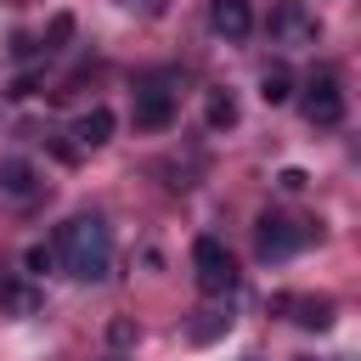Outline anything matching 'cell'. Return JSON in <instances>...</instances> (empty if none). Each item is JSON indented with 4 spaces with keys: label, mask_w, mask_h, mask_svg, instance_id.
<instances>
[{
    "label": "cell",
    "mask_w": 361,
    "mask_h": 361,
    "mask_svg": "<svg viewBox=\"0 0 361 361\" xmlns=\"http://www.w3.org/2000/svg\"><path fill=\"white\" fill-rule=\"evenodd\" d=\"M56 254H62V265L79 282H102L107 265H113V231H107V220L102 214H73L56 231Z\"/></svg>",
    "instance_id": "1"
},
{
    "label": "cell",
    "mask_w": 361,
    "mask_h": 361,
    "mask_svg": "<svg viewBox=\"0 0 361 361\" xmlns=\"http://www.w3.org/2000/svg\"><path fill=\"white\" fill-rule=\"evenodd\" d=\"M192 265H197V288H203L209 299H226V293L237 288V259L226 254L220 237H197V243H192Z\"/></svg>",
    "instance_id": "2"
},
{
    "label": "cell",
    "mask_w": 361,
    "mask_h": 361,
    "mask_svg": "<svg viewBox=\"0 0 361 361\" xmlns=\"http://www.w3.org/2000/svg\"><path fill=\"white\" fill-rule=\"evenodd\" d=\"M305 243H310V226H299V220H288V214H259V226H254L259 259H288V254L305 248Z\"/></svg>",
    "instance_id": "3"
},
{
    "label": "cell",
    "mask_w": 361,
    "mask_h": 361,
    "mask_svg": "<svg viewBox=\"0 0 361 361\" xmlns=\"http://www.w3.org/2000/svg\"><path fill=\"white\" fill-rule=\"evenodd\" d=\"M175 124V90L169 79H147L135 90V130H169Z\"/></svg>",
    "instance_id": "4"
},
{
    "label": "cell",
    "mask_w": 361,
    "mask_h": 361,
    "mask_svg": "<svg viewBox=\"0 0 361 361\" xmlns=\"http://www.w3.org/2000/svg\"><path fill=\"white\" fill-rule=\"evenodd\" d=\"M305 118H310V124H322V130L344 118V90H338V79H333V73H316V79L305 85Z\"/></svg>",
    "instance_id": "5"
},
{
    "label": "cell",
    "mask_w": 361,
    "mask_h": 361,
    "mask_svg": "<svg viewBox=\"0 0 361 361\" xmlns=\"http://www.w3.org/2000/svg\"><path fill=\"white\" fill-rule=\"evenodd\" d=\"M271 34H276L282 45H316V17H310L299 0H282L276 17H271Z\"/></svg>",
    "instance_id": "6"
},
{
    "label": "cell",
    "mask_w": 361,
    "mask_h": 361,
    "mask_svg": "<svg viewBox=\"0 0 361 361\" xmlns=\"http://www.w3.org/2000/svg\"><path fill=\"white\" fill-rule=\"evenodd\" d=\"M209 28L220 39H248V28H254L248 0H209Z\"/></svg>",
    "instance_id": "7"
},
{
    "label": "cell",
    "mask_w": 361,
    "mask_h": 361,
    "mask_svg": "<svg viewBox=\"0 0 361 361\" xmlns=\"http://www.w3.org/2000/svg\"><path fill=\"white\" fill-rule=\"evenodd\" d=\"M282 310H293V322L299 327H310V333H322V327H333V299L327 293H299V299H276Z\"/></svg>",
    "instance_id": "8"
},
{
    "label": "cell",
    "mask_w": 361,
    "mask_h": 361,
    "mask_svg": "<svg viewBox=\"0 0 361 361\" xmlns=\"http://www.w3.org/2000/svg\"><path fill=\"white\" fill-rule=\"evenodd\" d=\"M39 192V175H34V164L28 158H6L0 164V197H11V203H28Z\"/></svg>",
    "instance_id": "9"
},
{
    "label": "cell",
    "mask_w": 361,
    "mask_h": 361,
    "mask_svg": "<svg viewBox=\"0 0 361 361\" xmlns=\"http://www.w3.org/2000/svg\"><path fill=\"white\" fill-rule=\"evenodd\" d=\"M107 135H113V113H107V107H90V113L73 118V141H79V147H102Z\"/></svg>",
    "instance_id": "10"
},
{
    "label": "cell",
    "mask_w": 361,
    "mask_h": 361,
    "mask_svg": "<svg viewBox=\"0 0 361 361\" xmlns=\"http://www.w3.org/2000/svg\"><path fill=\"white\" fill-rule=\"evenodd\" d=\"M0 299H6L11 316H34V310H39V293H34L28 282H6V276H0Z\"/></svg>",
    "instance_id": "11"
},
{
    "label": "cell",
    "mask_w": 361,
    "mask_h": 361,
    "mask_svg": "<svg viewBox=\"0 0 361 361\" xmlns=\"http://www.w3.org/2000/svg\"><path fill=\"white\" fill-rule=\"evenodd\" d=\"M203 113H209L214 130H226V124H237V96H231V90H209V96H203Z\"/></svg>",
    "instance_id": "12"
},
{
    "label": "cell",
    "mask_w": 361,
    "mask_h": 361,
    "mask_svg": "<svg viewBox=\"0 0 361 361\" xmlns=\"http://www.w3.org/2000/svg\"><path fill=\"white\" fill-rule=\"evenodd\" d=\"M259 96H265V107H282V102L293 96V79H288V68H265V79H259Z\"/></svg>",
    "instance_id": "13"
},
{
    "label": "cell",
    "mask_w": 361,
    "mask_h": 361,
    "mask_svg": "<svg viewBox=\"0 0 361 361\" xmlns=\"http://www.w3.org/2000/svg\"><path fill=\"white\" fill-rule=\"evenodd\" d=\"M231 327V316H220V310H203L197 322H192V344H209V338H220Z\"/></svg>",
    "instance_id": "14"
},
{
    "label": "cell",
    "mask_w": 361,
    "mask_h": 361,
    "mask_svg": "<svg viewBox=\"0 0 361 361\" xmlns=\"http://www.w3.org/2000/svg\"><path fill=\"white\" fill-rule=\"evenodd\" d=\"M107 344H113V350H130V344H135V322H124V316L107 322Z\"/></svg>",
    "instance_id": "15"
},
{
    "label": "cell",
    "mask_w": 361,
    "mask_h": 361,
    "mask_svg": "<svg viewBox=\"0 0 361 361\" xmlns=\"http://www.w3.org/2000/svg\"><path fill=\"white\" fill-rule=\"evenodd\" d=\"M51 259H56V248H45V243L28 248V271H51Z\"/></svg>",
    "instance_id": "16"
},
{
    "label": "cell",
    "mask_w": 361,
    "mask_h": 361,
    "mask_svg": "<svg viewBox=\"0 0 361 361\" xmlns=\"http://www.w3.org/2000/svg\"><path fill=\"white\" fill-rule=\"evenodd\" d=\"M276 186H282V192H305V169H282Z\"/></svg>",
    "instance_id": "17"
},
{
    "label": "cell",
    "mask_w": 361,
    "mask_h": 361,
    "mask_svg": "<svg viewBox=\"0 0 361 361\" xmlns=\"http://www.w3.org/2000/svg\"><path fill=\"white\" fill-rule=\"evenodd\" d=\"M68 34H73V17H56V23H51V45L68 39ZM51 45H45V51H51Z\"/></svg>",
    "instance_id": "18"
},
{
    "label": "cell",
    "mask_w": 361,
    "mask_h": 361,
    "mask_svg": "<svg viewBox=\"0 0 361 361\" xmlns=\"http://www.w3.org/2000/svg\"><path fill=\"white\" fill-rule=\"evenodd\" d=\"M118 6H147V0H118Z\"/></svg>",
    "instance_id": "19"
}]
</instances>
